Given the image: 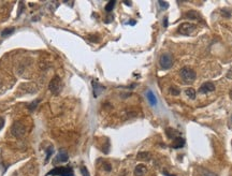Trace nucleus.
Returning <instances> with one entry per match:
<instances>
[{
    "label": "nucleus",
    "mask_w": 232,
    "mask_h": 176,
    "mask_svg": "<svg viewBox=\"0 0 232 176\" xmlns=\"http://www.w3.org/2000/svg\"><path fill=\"white\" fill-rule=\"evenodd\" d=\"M48 176H74L73 170L70 167H58L51 170L48 174Z\"/></svg>",
    "instance_id": "obj_1"
},
{
    "label": "nucleus",
    "mask_w": 232,
    "mask_h": 176,
    "mask_svg": "<svg viewBox=\"0 0 232 176\" xmlns=\"http://www.w3.org/2000/svg\"><path fill=\"white\" fill-rule=\"evenodd\" d=\"M181 78L185 84H190L196 80V72H194V69L185 67L181 71Z\"/></svg>",
    "instance_id": "obj_2"
},
{
    "label": "nucleus",
    "mask_w": 232,
    "mask_h": 176,
    "mask_svg": "<svg viewBox=\"0 0 232 176\" xmlns=\"http://www.w3.org/2000/svg\"><path fill=\"white\" fill-rule=\"evenodd\" d=\"M48 89H50V91L52 92L53 95H58L60 91H61L62 89V83H61V80H60L59 76H54V78H52V81L50 82V84H48Z\"/></svg>",
    "instance_id": "obj_3"
},
{
    "label": "nucleus",
    "mask_w": 232,
    "mask_h": 176,
    "mask_svg": "<svg viewBox=\"0 0 232 176\" xmlns=\"http://www.w3.org/2000/svg\"><path fill=\"white\" fill-rule=\"evenodd\" d=\"M197 29V26L191 23H183L181 24L177 28V32L183 35H190L194 33Z\"/></svg>",
    "instance_id": "obj_4"
},
{
    "label": "nucleus",
    "mask_w": 232,
    "mask_h": 176,
    "mask_svg": "<svg viewBox=\"0 0 232 176\" xmlns=\"http://www.w3.org/2000/svg\"><path fill=\"white\" fill-rule=\"evenodd\" d=\"M159 65H160L161 69L164 70H168L173 66V56L170 53H164L160 56L159 59Z\"/></svg>",
    "instance_id": "obj_5"
},
{
    "label": "nucleus",
    "mask_w": 232,
    "mask_h": 176,
    "mask_svg": "<svg viewBox=\"0 0 232 176\" xmlns=\"http://www.w3.org/2000/svg\"><path fill=\"white\" fill-rule=\"evenodd\" d=\"M11 133L14 135L15 138H22L26 133V128L21 121H15L11 127Z\"/></svg>",
    "instance_id": "obj_6"
},
{
    "label": "nucleus",
    "mask_w": 232,
    "mask_h": 176,
    "mask_svg": "<svg viewBox=\"0 0 232 176\" xmlns=\"http://www.w3.org/2000/svg\"><path fill=\"white\" fill-rule=\"evenodd\" d=\"M91 85H92V89H94V97H95V98H97L99 95L102 94V91L105 90V87L102 86L99 83H97L96 81H92Z\"/></svg>",
    "instance_id": "obj_7"
},
{
    "label": "nucleus",
    "mask_w": 232,
    "mask_h": 176,
    "mask_svg": "<svg viewBox=\"0 0 232 176\" xmlns=\"http://www.w3.org/2000/svg\"><path fill=\"white\" fill-rule=\"evenodd\" d=\"M214 90H215V86H214L213 83L206 82L201 85V87H200V89H199V92H201V94H206V92H211V91H214Z\"/></svg>",
    "instance_id": "obj_8"
},
{
    "label": "nucleus",
    "mask_w": 232,
    "mask_h": 176,
    "mask_svg": "<svg viewBox=\"0 0 232 176\" xmlns=\"http://www.w3.org/2000/svg\"><path fill=\"white\" fill-rule=\"evenodd\" d=\"M69 159V155L67 151H65V150H60L59 153H58V155L55 157L54 159V162L55 163H61V162H67Z\"/></svg>",
    "instance_id": "obj_9"
},
{
    "label": "nucleus",
    "mask_w": 232,
    "mask_h": 176,
    "mask_svg": "<svg viewBox=\"0 0 232 176\" xmlns=\"http://www.w3.org/2000/svg\"><path fill=\"white\" fill-rule=\"evenodd\" d=\"M146 98L147 101L149 102V104L152 106H156L157 103H158V100H157V97L152 90H147L146 91Z\"/></svg>",
    "instance_id": "obj_10"
},
{
    "label": "nucleus",
    "mask_w": 232,
    "mask_h": 176,
    "mask_svg": "<svg viewBox=\"0 0 232 176\" xmlns=\"http://www.w3.org/2000/svg\"><path fill=\"white\" fill-rule=\"evenodd\" d=\"M184 145H185V140L183 139V138H181V136H177V138H175V139L173 140V144H172L173 148L177 149V148L184 147Z\"/></svg>",
    "instance_id": "obj_11"
},
{
    "label": "nucleus",
    "mask_w": 232,
    "mask_h": 176,
    "mask_svg": "<svg viewBox=\"0 0 232 176\" xmlns=\"http://www.w3.org/2000/svg\"><path fill=\"white\" fill-rule=\"evenodd\" d=\"M147 172V168L144 164H138L134 169V175L135 176H143Z\"/></svg>",
    "instance_id": "obj_12"
},
{
    "label": "nucleus",
    "mask_w": 232,
    "mask_h": 176,
    "mask_svg": "<svg viewBox=\"0 0 232 176\" xmlns=\"http://www.w3.org/2000/svg\"><path fill=\"white\" fill-rule=\"evenodd\" d=\"M167 132V135H168L169 139H175V138H177V136H180V132L176 131V130H174L173 128H168V129L166 130Z\"/></svg>",
    "instance_id": "obj_13"
},
{
    "label": "nucleus",
    "mask_w": 232,
    "mask_h": 176,
    "mask_svg": "<svg viewBox=\"0 0 232 176\" xmlns=\"http://www.w3.org/2000/svg\"><path fill=\"white\" fill-rule=\"evenodd\" d=\"M186 18H190V19H200V14L197 11H188L187 13H185V16Z\"/></svg>",
    "instance_id": "obj_14"
},
{
    "label": "nucleus",
    "mask_w": 232,
    "mask_h": 176,
    "mask_svg": "<svg viewBox=\"0 0 232 176\" xmlns=\"http://www.w3.org/2000/svg\"><path fill=\"white\" fill-rule=\"evenodd\" d=\"M137 159L141 160V161H148L151 159V154L146 153V151H141V153L138 154Z\"/></svg>",
    "instance_id": "obj_15"
},
{
    "label": "nucleus",
    "mask_w": 232,
    "mask_h": 176,
    "mask_svg": "<svg viewBox=\"0 0 232 176\" xmlns=\"http://www.w3.org/2000/svg\"><path fill=\"white\" fill-rule=\"evenodd\" d=\"M53 154H54V146L50 145L48 148H46V156H45V161H44L45 163H48L50 158L53 156Z\"/></svg>",
    "instance_id": "obj_16"
},
{
    "label": "nucleus",
    "mask_w": 232,
    "mask_h": 176,
    "mask_svg": "<svg viewBox=\"0 0 232 176\" xmlns=\"http://www.w3.org/2000/svg\"><path fill=\"white\" fill-rule=\"evenodd\" d=\"M15 31V28L14 27H9V28H5V30L1 32V37H3V38H7V37H9V35H12L13 32Z\"/></svg>",
    "instance_id": "obj_17"
},
{
    "label": "nucleus",
    "mask_w": 232,
    "mask_h": 176,
    "mask_svg": "<svg viewBox=\"0 0 232 176\" xmlns=\"http://www.w3.org/2000/svg\"><path fill=\"white\" fill-rule=\"evenodd\" d=\"M186 95H187L188 98H190L191 100H194L196 99V90L194 89V88H188V89H186Z\"/></svg>",
    "instance_id": "obj_18"
},
{
    "label": "nucleus",
    "mask_w": 232,
    "mask_h": 176,
    "mask_svg": "<svg viewBox=\"0 0 232 176\" xmlns=\"http://www.w3.org/2000/svg\"><path fill=\"white\" fill-rule=\"evenodd\" d=\"M39 102H40V100H35V101L32 102V103H30V104H28L27 105V108H28V110L30 111V112H33V111L36 110L37 108V106H38V104H39Z\"/></svg>",
    "instance_id": "obj_19"
},
{
    "label": "nucleus",
    "mask_w": 232,
    "mask_h": 176,
    "mask_svg": "<svg viewBox=\"0 0 232 176\" xmlns=\"http://www.w3.org/2000/svg\"><path fill=\"white\" fill-rule=\"evenodd\" d=\"M115 5H116V1H114V0H112V1H109V2L107 3V5H105V11H107V12L113 11Z\"/></svg>",
    "instance_id": "obj_20"
},
{
    "label": "nucleus",
    "mask_w": 232,
    "mask_h": 176,
    "mask_svg": "<svg viewBox=\"0 0 232 176\" xmlns=\"http://www.w3.org/2000/svg\"><path fill=\"white\" fill-rule=\"evenodd\" d=\"M199 176H217L216 174H214L213 172L207 171V170H200L199 171Z\"/></svg>",
    "instance_id": "obj_21"
},
{
    "label": "nucleus",
    "mask_w": 232,
    "mask_h": 176,
    "mask_svg": "<svg viewBox=\"0 0 232 176\" xmlns=\"http://www.w3.org/2000/svg\"><path fill=\"white\" fill-rule=\"evenodd\" d=\"M169 91H170V94L172 95V96H178V95H180V92H181V90L178 89L177 87L171 86L170 89H169Z\"/></svg>",
    "instance_id": "obj_22"
},
{
    "label": "nucleus",
    "mask_w": 232,
    "mask_h": 176,
    "mask_svg": "<svg viewBox=\"0 0 232 176\" xmlns=\"http://www.w3.org/2000/svg\"><path fill=\"white\" fill-rule=\"evenodd\" d=\"M158 5H160L161 10H167L169 8V3L167 1H158Z\"/></svg>",
    "instance_id": "obj_23"
},
{
    "label": "nucleus",
    "mask_w": 232,
    "mask_h": 176,
    "mask_svg": "<svg viewBox=\"0 0 232 176\" xmlns=\"http://www.w3.org/2000/svg\"><path fill=\"white\" fill-rule=\"evenodd\" d=\"M81 173H82V175L83 176H90L89 175V172H88L87 168L86 167H82L81 168Z\"/></svg>",
    "instance_id": "obj_24"
},
{
    "label": "nucleus",
    "mask_w": 232,
    "mask_h": 176,
    "mask_svg": "<svg viewBox=\"0 0 232 176\" xmlns=\"http://www.w3.org/2000/svg\"><path fill=\"white\" fill-rule=\"evenodd\" d=\"M221 14H223V16H225V17H230V16H231V13H230L229 11H227L226 9L221 10Z\"/></svg>",
    "instance_id": "obj_25"
},
{
    "label": "nucleus",
    "mask_w": 232,
    "mask_h": 176,
    "mask_svg": "<svg viewBox=\"0 0 232 176\" xmlns=\"http://www.w3.org/2000/svg\"><path fill=\"white\" fill-rule=\"evenodd\" d=\"M103 168H104V170H105L107 172H111V170H112V167H111V164H110V163H104Z\"/></svg>",
    "instance_id": "obj_26"
},
{
    "label": "nucleus",
    "mask_w": 232,
    "mask_h": 176,
    "mask_svg": "<svg viewBox=\"0 0 232 176\" xmlns=\"http://www.w3.org/2000/svg\"><path fill=\"white\" fill-rule=\"evenodd\" d=\"M23 5H24V3H23V2H19V9H18V12H17V17H18L19 15H21L22 11H23V9H24V7H23Z\"/></svg>",
    "instance_id": "obj_27"
},
{
    "label": "nucleus",
    "mask_w": 232,
    "mask_h": 176,
    "mask_svg": "<svg viewBox=\"0 0 232 176\" xmlns=\"http://www.w3.org/2000/svg\"><path fill=\"white\" fill-rule=\"evenodd\" d=\"M3 126H5V119H3V118L0 117V130L2 129Z\"/></svg>",
    "instance_id": "obj_28"
},
{
    "label": "nucleus",
    "mask_w": 232,
    "mask_h": 176,
    "mask_svg": "<svg viewBox=\"0 0 232 176\" xmlns=\"http://www.w3.org/2000/svg\"><path fill=\"white\" fill-rule=\"evenodd\" d=\"M168 25H169V24H168V17H164V28H167V27H168Z\"/></svg>",
    "instance_id": "obj_29"
},
{
    "label": "nucleus",
    "mask_w": 232,
    "mask_h": 176,
    "mask_svg": "<svg viewBox=\"0 0 232 176\" xmlns=\"http://www.w3.org/2000/svg\"><path fill=\"white\" fill-rule=\"evenodd\" d=\"M129 25H131V26H134V25H135V24H137V22H135V21H133V19H132V21H129Z\"/></svg>",
    "instance_id": "obj_30"
},
{
    "label": "nucleus",
    "mask_w": 232,
    "mask_h": 176,
    "mask_svg": "<svg viewBox=\"0 0 232 176\" xmlns=\"http://www.w3.org/2000/svg\"><path fill=\"white\" fill-rule=\"evenodd\" d=\"M164 176H175V175H172V174L168 173V172H164Z\"/></svg>",
    "instance_id": "obj_31"
},
{
    "label": "nucleus",
    "mask_w": 232,
    "mask_h": 176,
    "mask_svg": "<svg viewBox=\"0 0 232 176\" xmlns=\"http://www.w3.org/2000/svg\"><path fill=\"white\" fill-rule=\"evenodd\" d=\"M124 3H125V5H132V2H131V1H124Z\"/></svg>",
    "instance_id": "obj_32"
},
{
    "label": "nucleus",
    "mask_w": 232,
    "mask_h": 176,
    "mask_svg": "<svg viewBox=\"0 0 232 176\" xmlns=\"http://www.w3.org/2000/svg\"><path fill=\"white\" fill-rule=\"evenodd\" d=\"M230 96L232 97V90H231V91H230Z\"/></svg>",
    "instance_id": "obj_33"
}]
</instances>
